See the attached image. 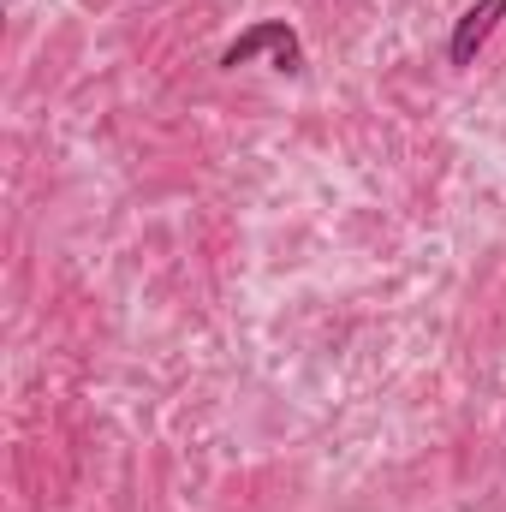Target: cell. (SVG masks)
Wrapping results in <instances>:
<instances>
[{
  "label": "cell",
  "instance_id": "obj_1",
  "mask_svg": "<svg viewBox=\"0 0 506 512\" xmlns=\"http://www.w3.org/2000/svg\"><path fill=\"white\" fill-rule=\"evenodd\" d=\"M256 54H268L274 72H304V42H298V30H292L286 18H262V24L245 30V36H233V42L221 48V72L251 66Z\"/></svg>",
  "mask_w": 506,
  "mask_h": 512
},
{
  "label": "cell",
  "instance_id": "obj_2",
  "mask_svg": "<svg viewBox=\"0 0 506 512\" xmlns=\"http://www.w3.org/2000/svg\"><path fill=\"white\" fill-rule=\"evenodd\" d=\"M501 18H506V0H477V6H465L459 24H453V36H447V60H453V66H477L483 42L501 30Z\"/></svg>",
  "mask_w": 506,
  "mask_h": 512
}]
</instances>
